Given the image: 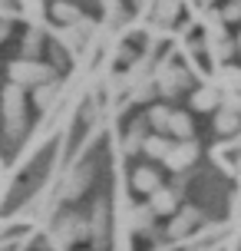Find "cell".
<instances>
[{
	"label": "cell",
	"mask_w": 241,
	"mask_h": 251,
	"mask_svg": "<svg viewBox=\"0 0 241 251\" xmlns=\"http://www.w3.org/2000/svg\"><path fill=\"white\" fill-rule=\"evenodd\" d=\"M47 79V70L40 66V63H13L10 66V83H17V86H37V83H43Z\"/></svg>",
	"instance_id": "7a4b0ae2"
},
{
	"label": "cell",
	"mask_w": 241,
	"mask_h": 251,
	"mask_svg": "<svg viewBox=\"0 0 241 251\" xmlns=\"http://www.w3.org/2000/svg\"><path fill=\"white\" fill-rule=\"evenodd\" d=\"M3 119H7V132H17L20 129V119H24V89L10 83L3 89Z\"/></svg>",
	"instance_id": "6da1fadb"
},
{
	"label": "cell",
	"mask_w": 241,
	"mask_h": 251,
	"mask_svg": "<svg viewBox=\"0 0 241 251\" xmlns=\"http://www.w3.org/2000/svg\"><path fill=\"white\" fill-rule=\"evenodd\" d=\"M53 13H56L60 20H76V10H73V7H66V3H56Z\"/></svg>",
	"instance_id": "3957f363"
},
{
	"label": "cell",
	"mask_w": 241,
	"mask_h": 251,
	"mask_svg": "<svg viewBox=\"0 0 241 251\" xmlns=\"http://www.w3.org/2000/svg\"><path fill=\"white\" fill-rule=\"evenodd\" d=\"M155 208H159V212H169V208H172V195L159 192V195H155Z\"/></svg>",
	"instance_id": "5b68a950"
},
{
	"label": "cell",
	"mask_w": 241,
	"mask_h": 251,
	"mask_svg": "<svg viewBox=\"0 0 241 251\" xmlns=\"http://www.w3.org/2000/svg\"><path fill=\"white\" fill-rule=\"evenodd\" d=\"M20 7H24V13H30V17H40V10H43L40 0H20Z\"/></svg>",
	"instance_id": "277c9868"
}]
</instances>
